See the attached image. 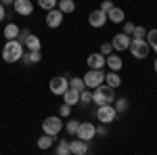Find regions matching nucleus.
Returning a JSON list of instances; mask_svg holds the SVG:
<instances>
[{"label":"nucleus","instance_id":"5","mask_svg":"<svg viewBox=\"0 0 157 155\" xmlns=\"http://www.w3.org/2000/svg\"><path fill=\"white\" fill-rule=\"evenodd\" d=\"M84 84H86V88H90V90L101 86V84H105V72L103 69H88L84 73Z\"/></svg>","mask_w":157,"mask_h":155},{"label":"nucleus","instance_id":"39","mask_svg":"<svg viewBox=\"0 0 157 155\" xmlns=\"http://www.w3.org/2000/svg\"><path fill=\"white\" fill-rule=\"evenodd\" d=\"M0 2H2L4 6H13V4H15V0H0Z\"/></svg>","mask_w":157,"mask_h":155},{"label":"nucleus","instance_id":"32","mask_svg":"<svg viewBox=\"0 0 157 155\" xmlns=\"http://www.w3.org/2000/svg\"><path fill=\"white\" fill-rule=\"evenodd\" d=\"M71 115V105H67V103H63L59 107V118H69Z\"/></svg>","mask_w":157,"mask_h":155},{"label":"nucleus","instance_id":"40","mask_svg":"<svg viewBox=\"0 0 157 155\" xmlns=\"http://www.w3.org/2000/svg\"><path fill=\"white\" fill-rule=\"evenodd\" d=\"M153 69H155V73H157V59H155V63H153Z\"/></svg>","mask_w":157,"mask_h":155},{"label":"nucleus","instance_id":"9","mask_svg":"<svg viewBox=\"0 0 157 155\" xmlns=\"http://www.w3.org/2000/svg\"><path fill=\"white\" fill-rule=\"evenodd\" d=\"M130 42H132V36H128V34H115L113 40H111V46L115 52H124V50H128L130 48Z\"/></svg>","mask_w":157,"mask_h":155},{"label":"nucleus","instance_id":"28","mask_svg":"<svg viewBox=\"0 0 157 155\" xmlns=\"http://www.w3.org/2000/svg\"><path fill=\"white\" fill-rule=\"evenodd\" d=\"M57 2L59 0H38V6L42 11H50V9H57Z\"/></svg>","mask_w":157,"mask_h":155},{"label":"nucleus","instance_id":"6","mask_svg":"<svg viewBox=\"0 0 157 155\" xmlns=\"http://www.w3.org/2000/svg\"><path fill=\"white\" fill-rule=\"evenodd\" d=\"M42 130L46 132V134L57 136L63 130V118H59V115H48V118L42 122Z\"/></svg>","mask_w":157,"mask_h":155},{"label":"nucleus","instance_id":"8","mask_svg":"<svg viewBox=\"0 0 157 155\" xmlns=\"http://www.w3.org/2000/svg\"><path fill=\"white\" fill-rule=\"evenodd\" d=\"M75 136L88 143V141H92V138L97 136V126H94V124H90V122H80V126H78V132H75Z\"/></svg>","mask_w":157,"mask_h":155},{"label":"nucleus","instance_id":"29","mask_svg":"<svg viewBox=\"0 0 157 155\" xmlns=\"http://www.w3.org/2000/svg\"><path fill=\"white\" fill-rule=\"evenodd\" d=\"M147 36V29L143 27V25H134V32H132V38L134 40H145Z\"/></svg>","mask_w":157,"mask_h":155},{"label":"nucleus","instance_id":"23","mask_svg":"<svg viewBox=\"0 0 157 155\" xmlns=\"http://www.w3.org/2000/svg\"><path fill=\"white\" fill-rule=\"evenodd\" d=\"M57 6H59V11L63 13V15H69V13L75 11V2H73V0H59Z\"/></svg>","mask_w":157,"mask_h":155},{"label":"nucleus","instance_id":"13","mask_svg":"<svg viewBox=\"0 0 157 155\" xmlns=\"http://www.w3.org/2000/svg\"><path fill=\"white\" fill-rule=\"evenodd\" d=\"M105 65H107L111 72H121V67H124V59L120 57V52H111V55H107L105 57Z\"/></svg>","mask_w":157,"mask_h":155},{"label":"nucleus","instance_id":"31","mask_svg":"<svg viewBox=\"0 0 157 155\" xmlns=\"http://www.w3.org/2000/svg\"><path fill=\"white\" fill-rule=\"evenodd\" d=\"M80 103H92V90H80Z\"/></svg>","mask_w":157,"mask_h":155},{"label":"nucleus","instance_id":"18","mask_svg":"<svg viewBox=\"0 0 157 155\" xmlns=\"http://www.w3.org/2000/svg\"><path fill=\"white\" fill-rule=\"evenodd\" d=\"M63 101L67 103V105H78L80 103V90H73V88H67L65 92H63Z\"/></svg>","mask_w":157,"mask_h":155},{"label":"nucleus","instance_id":"22","mask_svg":"<svg viewBox=\"0 0 157 155\" xmlns=\"http://www.w3.org/2000/svg\"><path fill=\"white\" fill-rule=\"evenodd\" d=\"M23 63H27V65H32V63H40L42 61V52L40 50H27V55H23Z\"/></svg>","mask_w":157,"mask_h":155},{"label":"nucleus","instance_id":"36","mask_svg":"<svg viewBox=\"0 0 157 155\" xmlns=\"http://www.w3.org/2000/svg\"><path fill=\"white\" fill-rule=\"evenodd\" d=\"M97 134H98V136H107V134H109L107 124H101V126H97Z\"/></svg>","mask_w":157,"mask_h":155},{"label":"nucleus","instance_id":"30","mask_svg":"<svg viewBox=\"0 0 157 155\" xmlns=\"http://www.w3.org/2000/svg\"><path fill=\"white\" fill-rule=\"evenodd\" d=\"M128 105H130V103H128V99H126V96H121V99H117V103H115L113 107H115L117 113H124V111L128 109Z\"/></svg>","mask_w":157,"mask_h":155},{"label":"nucleus","instance_id":"16","mask_svg":"<svg viewBox=\"0 0 157 155\" xmlns=\"http://www.w3.org/2000/svg\"><path fill=\"white\" fill-rule=\"evenodd\" d=\"M107 19L111 23H124V21H126V13L121 11L120 6H113V9L107 13Z\"/></svg>","mask_w":157,"mask_h":155},{"label":"nucleus","instance_id":"19","mask_svg":"<svg viewBox=\"0 0 157 155\" xmlns=\"http://www.w3.org/2000/svg\"><path fill=\"white\" fill-rule=\"evenodd\" d=\"M55 138H57V136H52V134H46V132H44V134H42V136L38 138V149H42V151H46V149H50L52 145L57 143Z\"/></svg>","mask_w":157,"mask_h":155},{"label":"nucleus","instance_id":"33","mask_svg":"<svg viewBox=\"0 0 157 155\" xmlns=\"http://www.w3.org/2000/svg\"><path fill=\"white\" fill-rule=\"evenodd\" d=\"M98 52H101V55H105V57H107V55H111V52H113V46H111V42H103Z\"/></svg>","mask_w":157,"mask_h":155},{"label":"nucleus","instance_id":"26","mask_svg":"<svg viewBox=\"0 0 157 155\" xmlns=\"http://www.w3.org/2000/svg\"><path fill=\"white\" fill-rule=\"evenodd\" d=\"M78 126H80V119H67V124H63V128L67 130V134H69V136H75Z\"/></svg>","mask_w":157,"mask_h":155},{"label":"nucleus","instance_id":"34","mask_svg":"<svg viewBox=\"0 0 157 155\" xmlns=\"http://www.w3.org/2000/svg\"><path fill=\"white\" fill-rule=\"evenodd\" d=\"M113 6H115V4H113L111 0H103V2H101V11H105V13H109Z\"/></svg>","mask_w":157,"mask_h":155},{"label":"nucleus","instance_id":"1","mask_svg":"<svg viewBox=\"0 0 157 155\" xmlns=\"http://www.w3.org/2000/svg\"><path fill=\"white\" fill-rule=\"evenodd\" d=\"M23 44L15 38V40H6L2 46V61L4 63H17L23 59Z\"/></svg>","mask_w":157,"mask_h":155},{"label":"nucleus","instance_id":"38","mask_svg":"<svg viewBox=\"0 0 157 155\" xmlns=\"http://www.w3.org/2000/svg\"><path fill=\"white\" fill-rule=\"evenodd\" d=\"M4 17H6V11H4V4H2V2H0V21H2V19H4Z\"/></svg>","mask_w":157,"mask_h":155},{"label":"nucleus","instance_id":"27","mask_svg":"<svg viewBox=\"0 0 157 155\" xmlns=\"http://www.w3.org/2000/svg\"><path fill=\"white\" fill-rule=\"evenodd\" d=\"M69 88H73V90H84L86 88L84 78H69Z\"/></svg>","mask_w":157,"mask_h":155},{"label":"nucleus","instance_id":"2","mask_svg":"<svg viewBox=\"0 0 157 155\" xmlns=\"http://www.w3.org/2000/svg\"><path fill=\"white\" fill-rule=\"evenodd\" d=\"M92 103L94 105H105V103H115V88L107 84H101L92 88Z\"/></svg>","mask_w":157,"mask_h":155},{"label":"nucleus","instance_id":"20","mask_svg":"<svg viewBox=\"0 0 157 155\" xmlns=\"http://www.w3.org/2000/svg\"><path fill=\"white\" fill-rule=\"evenodd\" d=\"M23 46L27 48V50H40V48H42V42H40V38H38L36 34H29V36L23 40Z\"/></svg>","mask_w":157,"mask_h":155},{"label":"nucleus","instance_id":"3","mask_svg":"<svg viewBox=\"0 0 157 155\" xmlns=\"http://www.w3.org/2000/svg\"><path fill=\"white\" fill-rule=\"evenodd\" d=\"M97 118L101 124H113L117 119V111L113 107V103H105V105H97Z\"/></svg>","mask_w":157,"mask_h":155},{"label":"nucleus","instance_id":"15","mask_svg":"<svg viewBox=\"0 0 157 155\" xmlns=\"http://www.w3.org/2000/svg\"><path fill=\"white\" fill-rule=\"evenodd\" d=\"M69 149H71V155H84V153H88V145H86V141L78 138V136H75V141H69Z\"/></svg>","mask_w":157,"mask_h":155},{"label":"nucleus","instance_id":"17","mask_svg":"<svg viewBox=\"0 0 157 155\" xmlns=\"http://www.w3.org/2000/svg\"><path fill=\"white\" fill-rule=\"evenodd\" d=\"M105 84L111 86V88H120V86H121L120 72H111V69H109V73H105Z\"/></svg>","mask_w":157,"mask_h":155},{"label":"nucleus","instance_id":"37","mask_svg":"<svg viewBox=\"0 0 157 155\" xmlns=\"http://www.w3.org/2000/svg\"><path fill=\"white\" fill-rule=\"evenodd\" d=\"M29 34H32L29 29H21V32H19V36H17V40H19L21 44H23V40H25V38H27V36H29Z\"/></svg>","mask_w":157,"mask_h":155},{"label":"nucleus","instance_id":"10","mask_svg":"<svg viewBox=\"0 0 157 155\" xmlns=\"http://www.w3.org/2000/svg\"><path fill=\"white\" fill-rule=\"evenodd\" d=\"M107 13L101 11V9H97V11H92L90 15H88V23L92 25L94 29H98V27H103V25H107Z\"/></svg>","mask_w":157,"mask_h":155},{"label":"nucleus","instance_id":"12","mask_svg":"<svg viewBox=\"0 0 157 155\" xmlns=\"http://www.w3.org/2000/svg\"><path fill=\"white\" fill-rule=\"evenodd\" d=\"M61 23H63V13H61L59 9H50V11H46V25H48L50 29H57Z\"/></svg>","mask_w":157,"mask_h":155},{"label":"nucleus","instance_id":"21","mask_svg":"<svg viewBox=\"0 0 157 155\" xmlns=\"http://www.w3.org/2000/svg\"><path fill=\"white\" fill-rule=\"evenodd\" d=\"M19 25L17 23H6V27L2 29V36H4V40H15V38L19 36Z\"/></svg>","mask_w":157,"mask_h":155},{"label":"nucleus","instance_id":"14","mask_svg":"<svg viewBox=\"0 0 157 155\" xmlns=\"http://www.w3.org/2000/svg\"><path fill=\"white\" fill-rule=\"evenodd\" d=\"M86 65H88V69H103V67H105V55H101V52H90V55L86 57Z\"/></svg>","mask_w":157,"mask_h":155},{"label":"nucleus","instance_id":"25","mask_svg":"<svg viewBox=\"0 0 157 155\" xmlns=\"http://www.w3.org/2000/svg\"><path fill=\"white\" fill-rule=\"evenodd\" d=\"M145 40H147V44H149V46L157 52V29H147Z\"/></svg>","mask_w":157,"mask_h":155},{"label":"nucleus","instance_id":"4","mask_svg":"<svg viewBox=\"0 0 157 155\" xmlns=\"http://www.w3.org/2000/svg\"><path fill=\"white\" fill-rule=\"evenodd\" d=\"M130 52H132V57L134 59H138V61H143L149 57V50H151V46L147 44V40H134L132 38V42H130V48H128Z\"/></svg>","mask_w":157,"mask_h":155},{"label":"nucleus","instance_id":"24","mask_svg":"<svg viewBox=\"0 0 157 155\" xmlns=\"http://www.w3.org/2000/svg\"><path fill=\"white\" fill-rule=\"evenodd\" d=\"M57 155H71V149H69V141L63 138V141H57V149H55Z\"/></svg>","mask_w":157,"mask_h":155},{"label":"nucleus","instance_id":"11","mask_svg":"<svg viewBox=\"0 0 157 155\" xmlns=\"http://www.w3.org/2000/svg\"><path fill=\"white\" fill-rule=\"evenodd\" d=\"M13 9H15L17 15H21V17H29L34 13V4H32V0H15Z\"/></svg>","mask_w":157,"mask_h":155},{"label":"nucleus","instance_id":"7","mask_svg":"<svg viewBox=\"0 0 157 155\" xmlns=\"http://www.w3.org/2000/svg\"><path fill=\"white\" fill-rule=\"evenodd\" d=\"M48 88L55 96H63V92L69 88V80H67L65 76H55V78H50Z\"/></svg>","mask_w":157,"mask_h":155},{"label":"nucleus","instance_id":"35","mask_svg":"<svg viewBox=\"0 0 157 155\" xmlns=\"http://www.w3.org/2000/svg\"><path fill=\"white\" fill-rule=\"evenodd\" d=\"M132 32H134V23H130V21H124V34L132 36Z\"/></svg>","mask_w":157,"mask_h":155}]
</instances>
